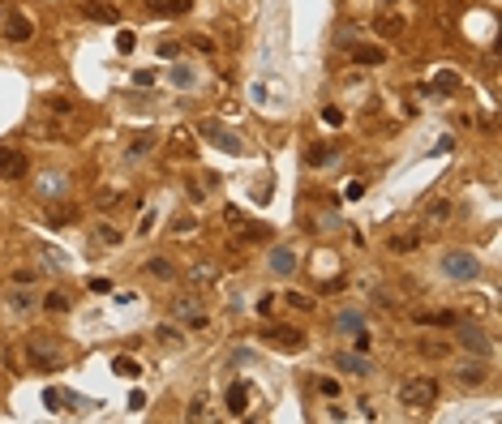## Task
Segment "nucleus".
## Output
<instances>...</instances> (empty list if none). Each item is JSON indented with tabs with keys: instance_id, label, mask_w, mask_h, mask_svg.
Listing matches in <instances>:
<instances>
[{
	"instance_id": "nucleus-51",
	"label": "nucleus",
	"mask_w": 502,
	"mask_h": 424,
	"mask_svg": "<svg viewBox=\"0 0 502 424\" xmlns=\"http://www.w3.org/2000/svg\"><path fill=\"white\" fill-rule=\"evenodd\" d=\"M155 227V210H146V215H142V223H138V236H146Z\"/></svg>"
},
{
	"instance_id": "nucleus-43",
	"label": "nucleus",
	"mask_w": 502,
	"mask_h": 424,
	"mask_svg": "<svg viewBox=\"0 0 502 424\" xmlns=\"http://www.w3.org/2000/svg\"><path fill=\"white\" fill-rule=\"evenodd\" d=\"M284 300H288L292 309H314V300H309V296H300V292H288Z\"/></svg>"
},
{
	"instance_id": "nucleus-30",
	"label": "nucleus",
	"mask_w": 502,
	"mask_h": 424,
	"mask_svg": "<svg viewBox=\"0 0 502 424\" xmlns=\"http://www.w3.org/2000/svg\"><path fill=\"white\" fill-rule=\"evenodd\" d=\"M74 215H78L74 206H52V210H48V219H52V223H74Z\"/></svg>"
},
{
	"instance_id": "nucleus-11",
	"label": "nucleus",
	"mask_w": 502,
	"mask_h": 424,
	"mask_svg": "<svg viewBox=\"0 0 502 424\" xmlns=\"http://www.w3.org/2000/svg\"><path fill=\"white\" fill-rule=\"evenodd\" d=\"M335 369H344V373H352V377L374 373V369H370V360H365L361 351H335Z\"/></svg>"
},
{
	"instance_id": "nucleus-15",
	"label": "nucleus",
	"mask_w": 502,
	"mask_h": 424,
	"mask_svg": "<svg viewBox=\"0 0 502 424\" xmlns=\"http://www.w3.org/2000/svg\"><path fill=\"white\" fill-rule=\"evenodd\" d=\"M193 9V0H151V13H163V17H181Z\"/></svg>"
},
{
	"instance_id": "nucleus-13",
	"label": "nucleus",
	"mask_w": 502,
	"mask_h": 424,
	"mask_svg": "<svg viewBox=\"0 0 502 424\" xmlns=\"http://www.w3.org/2000/svg\"><path fill=\"white\" fill-rule=\"evenodd\" d=\"M43 403H48V411H78L74 403H82V399L69 395V390H56V386H48V390H43Z\"/></svg>"
},
{
	"instance_id": "nucleus-45",
	"label": "nucleus",
	"mask_w": 502,
	"mask_h": 424,
	"mask_svg": "<svg viewBox=\"0 0 502 424\" xmlns=\"http://www.w3.org/2000/svg\"><path fill=\"white\" fill-rule=\"evenodd\" d=\"M176 52H181L176 39H163V43H159V56H167V60H176Z\"/></svg>"
},
{
	"instance_id": "nucleus-53",
	"label": "nucleus",
	"mask_w": 502,
	"mask_h": 424,
	"mask_svg": "<svg viewBox=\"0 0 502 424\" xmlns=\"http://www.w3.org/2000/svg\"><path fill=\"white\" fill-rule=\"evenodd\" d=\"M271 309H275V296H271V292H266V296H262V300H258V313H262V317H266V313H271Z\"/></svg>"
},
{
	"instance_id": "nucleus-8",
	"label": "nucleus",
	"mask_w": 502,
	"mask_h": 424,
	"mask_svg": "<svg viewBox=\"0 0 502 424\" xmlns=\"http://www.w3.org/2000/svg\"><path fill=\"white\" fill-rule=\"evenodd\" d=\"M262 339L271 343V347H279V351H300V347H305V334L292 330V326H266Z\"/></svg>"
},
{
	"instance_id": "nucleus-41",
	"label": "nucleus",
	"mask_w": 502,
	"mask_h": 424,
	"mask_svg": "<svg viewBox=\"0 0 502 424\" xmlns=\"http://www.w3.org/2000/svg\"><path fill=\"white\" fill-rule=\"evenodd\" d=\"M335 326H340V330H361V317H356V313H344V317H335Z\"/></svg>"
},
{
	"instance_id": "nucleus-10",
	"label": "nucleus",
	"mask_w": 502,
	"mask_h": 424,
	"mask_svg": "<svg viewBox=\"0 0 502 424\" xmlns=\"http://www.w3.org/2000/svg\"><path fill=\"white\" fill-rule=\"evenodd\" d=\"M82 13H86L90 22H104V26H116V22H120V9H116V5H108V0H86Z\"/></svg>"
},
{
	"instance_id": "nucleus-6",
	"label": "nucleus",
	"mask_w": 502,
	"mask_h": 424,
	"mask_svg": "<svg viewBox=\"0 0 502 424\" xmlns=\"http://www.w3.org/2000/svg\"><path fill=\"white\" fill-rule=\"evenodd\" d=\"M455 339H459V347L477 351V356H489V339L477 322H455Z\"/></svg>"
},
{
	"instance_id": "nucleus-47",
	"label": "nucleus",
	"mask_w": 502,
	"mask_h": 424,
	"mask_svg": "<svg viewBox=\"0 0 502 424\" xmlns=\"http://www.w3.org/2000/svg\"><path fill=\"white\" fill-rule=\"evenodd\" d=\"M352 347L356 351H370V330H352Z\"/></svg>"
},
{
	"instance_id": "nucleus-26",
	"label": "nucleus",
	"mask_w": 502,
	"mask_h": 424,
	"mask_svg": "<svg viewBox=\"0 0 502 424\" xmlns=\"http://www.w3.org/2000/svg\"><path fill=\"white\" fill-rule=\"evenodd\" d=\"M43 309H48V313H69V309H74V300L64 296V292H52V296L43 300Z\"/></svg>"
},
{
	"instance_id": "nucleus-14",
	"label": "nucleus",
	"mask_w": 502,
	"mask_h": 424,
	"mask_svg": "<svg viewBox=\"0 0 502 424\" xmlns=\"http://www.w3.org/2000/svg\"><path fill=\"white\" fill-rule=\"evenodd\" d=\"M352 60L365 64V69H374V64H386V48H374V43H356L352 48Z\"/></svg>"
},
{
	"instance_id": "nucleus-36",
	"label": "nucleus",
	"mask_w": 502,
	"mask_h": 424,
	"mask_svg": "<svg viewBox=\"0 0 502 424\" xmlns=\"http://www.w3.org/2000/svg\"><path fill=\"white\" fill-rule=\"evenodd\" d=\"M189 278H193V288H197V283H202V288H207V283H215L211 266H193V270H189Z\"/></svg>"
},
{
	"instance_id": "nucleus-16",
	"label": "nucleus",
	"mask_w": 502,
	"mask_h": 424,
	"mask_svg": "<svg viewBox=\"0 0 502 424\" xmlns=\"http://www.w3.org/2000/svg\"><path fill=\"white\" fill-rule=\"evenodd\" d=\"M374 26H378L382 39H399V34H404V17H399V13H382Z\"/></svg>"
},
{
	"instance_id": "nucleus-3",
	"label": "nucleus",
	"mask_w": 502,
	"mask_h": 424,
	"mask_svg": "<svg viewBox=\"0 0 502 424\" xmlns=\"http://www.w3.org/2000/svg\"><path fill=\"white\" fill-rule=\"evenodd\" d=\"M442 274L447 278H455V283H473L477 274H481V262L473 257V253H463V249H451V253H442Z\"/></svg>"
},
{
	"instance_id": "nucleus-37",
	"label": "nucleus",
	"mask_w": 502,
	"mask_h": 424,
	"mask_svg": "<svg viewBox=\"0 0 502 424\" xmlns=\"http://www.w3.org/2000/svg\"><path fill=\"white\" fill-rule=\"evenodd\" d=\"M185 416H189V420H207V416H211V411H207V399L197 395V399L189 403V411H185Z\"/></svg>"
},
{
	"instance_id": "nucleus-33",
	"label": "nucleus",
	"mask_w": 502,
	"mask_h": 424,
	"mask_svg": "<svg viewBox=\"0 0 502 424\" xmlns=\"http://www.w3.org/2000/svg\"><path fill=\"white\" fill-rule=\"evenodd\" d=\"M172 82L176 86H193V69L189 64H172Z\"/></svg>"
},
{
	"instance_id": "nucleus-4",
	"label": "nucleus",
	"mask_w": 502,
	"mask_h": 424,
	"mask_svg": "<svg viewBox=\"0 0 502 424\" xmlns=\"http://www.w3.org/2000/svg\"><path fill=\"white\" fill-rule=\"evenodd\" d=\"M197 137L211 141V146L223 150V155H241V137L232 133L228 125H219V120H197Z\"/></svg>"
},
{
	"instance_id": "nucleus-5",
	"label": "nucleus",
	"mask_w": 502,
	"mask_h": 424,
	"mask_svg": "<svg viewBox=\"0 0 502 424\" xmlns=\"http://www.w3.org/2000/svg\"><path fill=\"white\" fill-rule=\"evenodd\" d=\"M0 34H5L9 43H30L35 39V22L22 9H0Z\"/></svg>"
},
{
	"instance_id": "nucleus-35",
	"label": "nucleus",
	"mask_w": 502,
	"mask_h": 424,
	"mask_svg": "<svg viewBox=\"0 0 502 424\" xmlns=\"http://www.w3.org/2000/svg\"><path fill=\"white\" fill-rule=\"evenodd\" d=\"M155 82H159L155 69H138V73H133V86H142V90H146V86H155Z\"/></svg>"
},
{
	"instance_id": "nucleus-42",
	"label": "nucleus",
	"mask_w": 502,
	"mask_h": 424,
	"mask_svg": "<svg viewBox=\"0 0 502 424\" xmlns=\"http://www.w3.org/2000/svg\"><path fill=\"white\" fill-rule=\"evenodd\" d=\"M35 278H39V270H13V283H18V288H30Z\"/></svg>"
},
{
	"instance_id": "nucleus-40",
	"label": "nucleus",
	"mask_w": 502,
	"mask_h": 424,
	"mask_svg": "<svg viewBox=\"0 0 502 424\" xmlns=\"http://www.w3.org/2000/svg\"><path fill=\"white\" fill-rule=\"evenodd\" d=\"M223 219H228V227H241V223H245V210H241V206H228Z\"/></svg>"
},
{
	"instance_id": "nucleus-27",
	"label": "nucleus",
	"mask_w": 502,
	"mask_h": 424,
	"mask_svg": "<svg viewBox=\"0 0 502 424\" xmlns=\"http://www.w3.org/2000/svg\"><path fill=\"white\" fill-rule=\"evenodd\" d=\"M151 146H155V133H142V137H138V141H133V146L125 150V159H142Z\"/></svg>"
},
{
	"instance_id": "nucleus-18",
	"label": "nucleus",
	"mask_w": 502,
	"mask_h": 424,
	"mask_svg": "<svg viewBox=\"0 0 502 424\" xmlns=\"http://www.w3.org/2000/svg\"><path fill=\"white\" fill-rule=\"evenodd\" d=\"M35 253L52 266V270H69V253H60V249H52V244H35Z\"/></svg>"
},
{
	"instance_id": "nucleus-44",
	"label": "nucleus",
	"mask_w": 502,
	"mask_h": 424,
	"mask_svg": "<svg viewBox=\"0 0 502 424\" xmlns=\"http://www.w3.org/2000/svg\"><path fill=\"white\" fill-rule=\"evenodd\" d=\"M172 232H176V236L193 232V219H189V215H176V219H172Z\"/></svg>"
},
{
	"instance_id": "nucleus-52",
	"label": "nucleus",
	"mask_w": 502,
	"mask_h": 424,
	"mask_svg": "<svg viewBox=\"0 0 502 424\" xmlns=\"http://www.w3.org/2000/svg\"><path fill=\"white\" fill-rule=\"evenodd\" d=\"M189 43H193V48H197V52H211V48H215V43H211V39H207V34H193V39H189Z\"/></svg>"
},
{
	"instance_id": "nucleus-21",
	"label": "nucleus",
	"mask_w": 502,
	"mask_h": 424,
	"mask_svg": "<svg viewBox=\"0 0 502 424\" xmlns=\"http://www.w3.org/2000/svg\"><path fill=\"white\" fill-rule=\"evenodd\" d=\"M417 322H421V326H455L459 317H455V313H442V309H438V313H425V309H421Z\"/></svg>"
},
{
	"instance_id": "nucleus-38",
	"label": "nucleus",
	"mask_w": 502,
	"mask_h": 424,
	"mask_svg": "<svg viewBox=\"0 0 502 424\" xmlns=\"http://www.w3.org/2000/svg\"><path fill=\"white\" fill-rule=\"evenodd\" d=\"M116 48H120V52H133V48H138V34H133V30H120V34H116Z\"/></svg>"
},
{
	"instance_id": "nucleus-9",
	"label": "nucleus",
	"mask_w": 502,
	"mask_h": 424,
	"mask_svg": "<svg viewBox=\"0 0 502 424\" xmlns=\"http://www.w3.org/2000/svg\"><path fill=\"white\" fill-rule=\"evenodd\" d=\"M172 313L181 317V322H185L189 330H202V326H207V313H202V304H197V300H189V296L172 300Z\"/></svg>"
},
{
	"instance_id": "nucleus-28",
	"label": "nucleus",
	"mask_w": 502,
	"mask_h": 424,
	"mask_svg": "<svg viewBox=\"0 0 502 424\" xmlns=\"http://www.w3.org/2000/svg\"><path fill=\"white\" fill-rule=\"evenodd\" d=\"M48 112L69 116V112H74V99H69V94H52V99H48Z\"/></svg>"
},
{
	"instance_id": "nucleus-24",
	"label": "nucleus",
	"mask_w": 502,
	"mask_h": 424,
	"mask_svg": "<svg viewBox=\"0 0 502 424\" xmlns=\"http://www.w3.org/2000/svg\"><path fill=\"white\" fill-rule=\"evenodd\" d=\"M451 90H459V78H455L451 69H447V73H438V78H433V94H451Z\"/></svg>"
},
{
	"instance_id": "nucleus-50",
	"label": "nucleus",
	"mask_w": 502,
	"mask_h": 424,
	"mask_svg": "<svg viewBox=\"0 0 502 424\" xmlns=\"http://www.w3.org/2000/svg\"><path fill=\"white\" fill-rule=\"evenodd\" d=\"M142 407H146V395L133 390V395H129V411H142Z\"/></svg>"
},
{
	"instance_id": "nucleus-32",
	"label": "nucleus",
	"mask_w": 502,
	"mask_h": 424,
	"mask_svg": "<svg viewBox=\"0 0 502 424\" xmlns=\"http://www.w3.org/2000/svg\"><path fill=\"white\" fill-rule=\"evenodd\" d=\"M326 159H330V146H309V150H305V163H309V167H318V163H326Z\"/></svg>"
},
{
	"instance_id": "nucleus-48",
	"label": "nucleus",
	"mask_w": 502,
	"mask_h": 424,
	"mask_svg": "<svg viewBox=\"0 0 502 424\" xmlns=\"http://www.w3.org/2000/svg\"><path fill=\"white\" fill-rule=\"evenodd\" d=\"M95 236H99V240H104V244H120V232H116V227H99Z\"/></svg>"
},
{
	"instance_id": "nucleus-31",
	"label": "nucleus",
	"mask_w": 502,
	"mask_h": 424,
	"mask_svg": "<svg viewBox=\"0 0 502 424\" xmlns=\"http://www.w3.org/2000/svg\"><path fill=\"white\" fill-rule=\"evenodd\" d=\"M155 339H159V343H167V347H181V330H176V326H159V330H155Z\"/></svg>"
},
{
	"instance_id": "nucleus-1",
	"label": "nucleus",
	"mask_w": 502,
	"mask_h": 424,
	"mask_svg": "<svg viewBox=\"0 0 502 424\" xmlns=\"http://www.w3.org/2000/svg\"><path fill=\"white\" fill-rule=\"evenodd\" d=\"M22 351H26V360L35 365L39 373H56V369L64 365V347H60V339H52V334H43V330L26 334V339H22Z\"/></svg>"
},
{
	"instance_id": "nucleus-19",
	"label": "nucleus",
	"mask_w": 502,
	"mask_h": 424,
	"mask_svg": "<svg viewBox=\"0 0 502 424\" xmlns=\"http://www.w3.org/2000/svg\"><path fill=\"white\" fill-rule=\"evenodd\" d=\"M417 351H421V356H429V360H442L447 351H451V343H447V339H421Z\"/></svg>"
},
{
	"instance_id": "nucleus-49",
	"label": "nucleus",
	"mask_w": 502,
	"mask_h": 424,
	"mask_svg": "<svg viewBox=\"0 0 502 424\" xmlns=\"http://www.w3.org/2000/svg\"><path fill=\"white\" fill-rule=\"evenodd\" d=\"M361 193H365V185H361V181H348V185H344V197H348V202H356Z\"/></svg>"
},
{
	"instance_id": "nucleus-20",
	"label": "nucleus",
	"mask_w": 502,
	"mask_h": 424,
	"mask_svg": "<svg viewBox=\"0 0 502 424\" xmlns=\"http://www.w3.org/2000/svg\"><path fill=\"white\" fill-rule=\"evenodd\" d=\"M271 270H275V274H292V270H296V253H292V249H275V253H271Z\"/></svg>"
},
{
	"instance_id": "nucleus-2",
	"label": "nucleus",
	"mask_w": 502,
	"mask_h": 424,
	"mask_svg": "<svg viewBox=\"0 0 502 424\" xmlns=\"http://www.w3.org/2000/svg\"><path fill=\"white\" fill-rule=\"evenodd\" d=\"M433 403H438V381H433V377H408L404 386H399V407L429 411Z\"/></svg>"
},
{
	"instance_id": "nucleus-7",
	"label": "nucleus",
	"mask_w": 502,
	"mask_h": 424,
	"mask_svg": "<svg viewBox=\"0 0 502 424\" xmlns=\"http://www.w3.org/2000/svg\"><path fill=\"white\" fill-rule=\"evenodd\" d=\"M26 150H18V146H0V181H22L26 176Z\"/></svg>"
},
{
	"instance_id": "nucleus-23",
	"label": "nucleus",
	"mask_w": 502,
	"mask_h": 424,
	"mask_svg": "<svg viewBox=\"0 0 502 424\" xmlns=\"http://www.w3.org/2000/svg\"><path fill=\"white\" fill-rule=\"evenodd\" d=\"M146 274H155V278L167 283V278H176V266L167 262V257H151V262H146Z\"/></svg>"
},
{
	"instance_id": "nucleus-29",
	"label": "nucleus",
	"mask_w": 502,
	"mask_h": 424,
	"mask_svg": "<svg viewBox=\"0 0 502 424\" xmlns=\"http://www.w3.org/2000/svg\"><path fill=\"white\" fill-rule=\"evenodd\" d=\"M425 215H429V219H447V215H451V202H447V197H433V202L425 206Z\"/></svg>"
},
{
	"instance_id": "nucleus-25",
	"label": "nucleus",
	"mask_w": 502,
	"mask_h": 424,
	"mask_svg": "<svg viewBox=\"0 0 502 424\" xmlns=\"http://www.w3.org/2000/svg\"><path fill=\"white\" fill-rule=\"evenodd\" d=\"M459 381H463V386H481V381H485V365H463V369H459Z\"/></svg>"
},
{
	"instance_id": "nucleus-46",
	"label": "nucleus",
	"mask_w": 502,
	"mask_h": 424,
	"mask_svg": "<svg viewBox=\"0 0 502 424\" xmlns=\"http://www.w3.org/2000/svg\"><path fill=\"white\" fill-rule=\"evenodd\" d=\"M322 120L340 129V125H344V112H340V108H322Z\"/></svg>"
},
{
	"instance_id": "nucleus-12",
	"label": "nucleus",
	"mask_w": 502,
	"mask_h": 424,
	"mask_svg": "<svg viewBox=\"0 0 502 424\" xmlns=\"http://www.w3.org/2000/svg\"><path fill=\"white\" fill-rule=\"evenodd\" d=\"M223 403H228V416H245V411H249V386H245V381H232L228 395H223Z\"/></svg>"
},
{
	"instance_id": "nucleus-17",
	"label": "nucleus",
	"mask_w": 502,
	"mask_h": 424,
	"mask_svg": "<svg viewBox=\"0 0 502 424\" xmlns=\"http://www.w3.org/2000/svg\"><path fill=\"white\" fill-rule=\"evenodd\" d=\"M112 373L125 377V381H138V377H142V365L133 360V356H116V360H112Z\"/></svg>"
},
{
	"instance_id": "nucleus-22",
	"label": "nucleus",
	"mask_w": 502,
	"mask_h": 424,
	"mask_svg": "<svg viewBox=\"0 0 502 424\" xmlns=\"http://www.w3.org/2000/svg\"><path fill=\"white\" fill-rule=\"evenodd\" d=\"M417 244H421L417 232H399V236H391V253H412Z\"/></svg>"
},
{
	"instance_id": "nucleus-34",
	"label": "nucleus",
	"mask_w": 502,
	"mask_h": 424,
	"mask_svg": "<svg viewBox=\"0 0 502 424\" xmlns=\"http://www.w3.org/2000/svg\"><path fill=\"white\" fill-rule=\"evenodd\" d=\"M318 395H326V399H340V381H335V377H318Z\"/></svg>"
},
{
	"instance_id": "nucleus-39",
	"label": "nucleus",
	"mask_w": 502,
	"mask_h": 424,
	"mask_svg": "<svg viewBox=\"0 0 502 424\" xmlns=\"http://www.w3.org/2000/svg\"><path fill=\"white\" fill-rule=\"evenodd\" d=\"M9 304H13L18 313H26V309H30V304H35V300H30V292H22V288H18V292L9 296Z\"/></svg>"
}]
</instances>
